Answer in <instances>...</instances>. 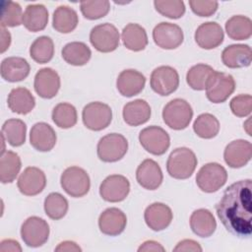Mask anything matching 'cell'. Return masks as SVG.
<instances>
[{
    "label": "cell",
    "instance_id": "6da1fadb",
    "mask_svg": "<svg viewBox=\"0 0 252 252\" xmlns=\"http://www.w3.org/2000/svg\"><path fill=\"white\" fill-rule=\"evenodd\" d=\"M252 181L239 180L223 192L216 211L223 226L231 234L247 238L252 232Z\"/></svg>",
    "mask_w": 252,
    "mask_h": 252
},
{
    "label": "cell",
    "instance_id": "7a4b0ae2",
    "mask_svg": "<svg viewBox=\"0 0 252 252\" xmlns=\"http://www.w3.org/2000/svg\"><path fill=\"white\" fill-rule=\"evenodd\" d=\"M198 160L195 153L185 147L174 149L166 162L168 174L175 179H187L196 169Z\"/></svg>",
    "mask_w": 252,
    "mask_h": 252
},
{
    "label": "cell",
    "instance_id": "3957f363",
    "mask_svg": "<svg viewBox=\"0 0 252 252\" xmlns=\"http://www.w3.org/2000/svg\"><path fill=\"white\" fill-rule=\"evenodd\" d=\"M193 117V110L189 102L182 98H174L162 109L163 122L173 130L187 128Z\"/></svg>",
    "mask_w": 252,
    "mask_h": 252
},
{
    "label": "cell",
    "instance_id": "277c9868",
    "mask_svg": "<svg viewBox=\"0 0 252 252\" xmlns=\"http://www.w3.org/2000/svg\"><path fill=\"white\" fill-rule=\"evenodd\" d=\"M60 184L63 190L74 198L84 197L91 188L89 174L79 166L67 167L61 174Z\"/></svg>",
    "mask_w": 252,
    "mask_h": 252
},
{
    "label": "cell",
    "instance_id": "5b68a950",
    "mask_svg": "<svg viewBox=\"0 0 252 252\" xmlns=\"http://www.w3.org/2000/svg\"><path fill=\"white\" fill-rule=\"evenodd\" d=\"M128 151L127 139L118 133H110L97 143L96 153L100 160L104 162H115L120 160Z\"/></svg>",
    "mask_w": 252,
    "mask_h": 252
},
{
    "label": "cell",
    "instance_id": "8992f818",
    "mask_svg": "<svg viewBox=\"0 0 252 252\" xmlns=\"http://www.w3.org/2000/svg\"><path fill=\"white\" fill-rule=\"evenodd\" d=\"M227 180L225 168L218 162H209L203 165L197 175L196 183L198 187L206 193H214L220 189Z\"/></svg>",
    "mask_w": 252,
    "mask_h": 252
},
{
    "label": "cell",
    "instance_id": "52a82bcc",
    "mask_svg": "<svg viewBox=\"0 0 252 252\" xmlns=\"http://www.w3.org/2000/svg\"><path fill=\"white\" fill-rule=\"evenodd\" d=\"M82 119L88 129L92 131H101L111 123L112 110L106 103L93 101L83 108Z\"/></svg>",
    "mask_w": 252,
    "mask_h": 252
},
{
    "label": "cell",
    "instance_id": "ba28073f",
    "mask_svg": "<svg viewBox=\"0 0 252 252\" xmlns=\"http://www.w3.org/2000/svg\"><path fill=\"white\" fill-rule=\"evenodd\" d=\"M207 98L213 103L224 102L235 90V81L230 74L215 71L206 87Z\"/></svg>",
    "mask_w": 252,
    "mask_h": 252
},
{
    "label": "cell",
    "instance_id": "9c48e42d",
    "mask_svg": "<svg viewBox=\"0 0 252 252\" xmlns=\"http://www.w3.org/2000/svg\"><path fill=\"white\" fill-rule=\"evenodd\" d=\"M49 225L39 217L28 218L21 226V237L29 247L36 248L43 245L49 237Z\"/></svg>",
    "mask_w": 252,
    "mask_h": 252
},
{
    "label": "cell",
    "instance_id": "30bf717a",
    "mask_svg": "<svg viewBox=\"0 0 252 252\" xmlns=\"http://www.w3.org/2000/svg\"><path fill=\"white\" fill-rule=\"evenodd\" d=\"M120 35L115 26L104 23L94 27L90 32L92 45L99 52L108 53L114 51L119 45Z\"/></svg>",
    "mask_w": 252,
    "mask_h": 252
},
{
    "label": "cell",
    "instance_id": "8fae6325",
    "mask_svg": "<svg viewBox=\"0 0 252 252\" xmlns=\"http://www.w3.org/2000/svg\"><path fill=\"white\" fill-rule=\"evenodd\" d=\"M139 141L142 147L152 155L161 156L170 146L168 133L159 126H149L140 131Z\"/></svg>",
    "mask_w": 252,
    "mask_h": 252
},
{
    "label": "cell",
    "instance_id": "7c38bea8",
    "mask_svg": "<svg viewBox=\"0 0 252 252\" xmlns=\"http://www.w3.org/2000/svg\"><path fill=\"white\" fill-rule=\"evenodd\" d=\"M150 85L158 94L162 96L169 95L179 86V75L173 67L159 66L152 72Z\"/></svg>",
    "mask_w": 252,
    "mask_h": 252
},
{
    "label": "cell",
    "instance_id": "4fadbf2b",
    "mask_svg": "<svg viewBox=\"0 0 252 252\" xmlns=\"http://www.w3.org/2000/svg\"><path fill=\"white\" fill-rule=\"evenodd\" d=\"M130 192L129 180L120 174L107 176L99 186L100 197L110 203L121 202L126 199Z\"/></svg>",
    "mask_w": 252,
    "mask_h": 252
},
{
    "label": "cell",
    "instance_id": "5bb4252c",
    "mask_svg": "<svg viewBox=\"0 0 252 252\" xmlns=\"http://www.w3.org/2000/svg\"><path fill=\"white\" fill-rule=\"evenodd\" d=\"M183 32L181 28L172 23L161 22L153 31L155 43L163 49H175L183 42Z\"/></svg>",
    "mask_w": 252,
    "mask_h": 252
},
{
    "label": "cell",
    "instance_id": "9a60e30c",
    "mask_svg": "<svg viewBox=\"0 0 252 252\" xmlns=\"http://www.w3.org/2000/svg\"><path fill=\"white\" fill-rule=\"evenodd\" d=\"M20 192L26 196H35L43 191L46 185L44 172L35 166L27 167L17 182Z\"/></svg>",
    "mask_w": 252,
    "mask_h": 252
},
{
    "label": "cell",
    "instance_id": "2e32d148",
    "mask_svg": "<svg viewBox=\"0 0 252 252\" xmlns=\"http://www.w3.org/2000/svg\"><path fill=\"white\" fill-rule=\"evenodd\" d=\"M252 156V145L249 141L238 139L230 142L224 149L223 158L225 163L232 168L246 165Z\"/></svg>",
    "mask_w": 252,
    "mask_h": 252
},
{
    "label": "cell",
    "instance_id": "e0dca14e",
    "mask_svg": "<svg viewBox=\"0 0 252 252\" xmlns=\"http://www.w3.org/2000/svg\"><path fill=\"white\" fill-rule=\"evenodd\" d=\"M35 93L42 98L54 97L60 89V77L51 68H42L34 76Z\"/></svg>",
    "mask_w": 252,
    "mask_h": 252
},
{
    "label": "cell",
    "instance_id": "ac0fdd59",
    "mask_svg": "<svg viewBox=\"0 0 252 252\" xmlns=\"http://www.w3.org/2000/svg\"><path fill=\"white\" fill-rule=\"evenodd\" d=\"M137 182L147 190H156L162 183L163 175L160 166L151 158L143 160L136 170Z\"/></svg>",
    "mask_w": 252,
    "mask_h": 252
},
{
    "label": "cell",
    "instance_id": "d6986e66",
    "mask_svg": "<svg viewBox=\"0 0 252 252\" xmlns=\"http://www.w3.org/2000/svg\"><path fill=\"white\" fill-rule=\"evenodd\" d=\"M127 224L126 215L118 208L104 210L98 218L99 230L109 236H116L122 233Z\"/></svg>",
    "mask_w": 252,
    "mask_h": 252
},
{
    "label": "cell",
    "instance_id": "ffe728a7",
    "mask_svg": "<svg viewBox=\"0 0 252 252\" xmlns=\"http://www.w3.org/2000/svg\"><path fill=\"white\" fill-rule=\"evenodd\" d=\"M194 37L201 48L213 49L222 43L224 33L218 23L206 22L197 28Z\"/></svg>",
    "mask_w": 252,
    "mask_h": 252
},
{
    "label": "cell",
    "instance_id": "44dd1931",
    "mask_svg": "<svg viewBox=\"0 0 252 252\" xmlns=\"http://www.w3.org/2000/svg\"><path fill=\"white\" fill-rule=\"evenodd\" d=\"M172 218L171 209L167 205L158 202L148 206L144 213L147 225L155 231H160L166 228L171 223Z\"/></svg>",
    "mask_w": 252,
    "mask_h": 252
},
{
    "label": "cell",
    "instance_id": "7402d4cb",
    "mask_svg": "<svg viewBox=\"0 0 252 252\" xmlns=\"http://www.w3.org/2000/svg\"><path fill=\"white\" fill-rule=\"evenodd\" d=\"M145 76L134 69H127L122 71L117 78L116 87L120 94L126 97H131L139 94L145 87Z\"/></svg>",
    "mask_w": 252,
    "mask_h": 252
},
{
    "label": "cell",
    "instance_id": "603a6c76",
    "mask_svg": "<svg viewBox=\"0 0 252 252\" xmlns=\"http://www.w3.org/2000/svg\"><path fill=\"white\" fill-rule=\"evenodd\" d=\"M54 129L45 122L35 123L30 132V143L36 151L49 152L56 144Z\"/></svg>",
    "mask_w": 252,
    "mask_h": 252
},
{
    "label": "cell",
    "instance_id": "cb8c5ba5",
    "mask_svg": "<svg viewBox=\"0 0 252 252\" xmlns=\"http://www.w3.org/2000/svg\"><path fill=\"white\" fill-rule=\"evenodd\" d=\"M252 51L248 44H230L221 52V61L228 68H243L251 64Z\"/></svg>",
    "mask_w": 252,
    "mask_h": 252
},
{
    "label": "cell",
    "instance_id": "d4e9b609",
    "mask_svg": "<svg viewBox=\"0 0 252 252\" xmlns=\"http://www.w3.org/2000/svg\"><path fill=\"white\" fill-rule=\"evenodd\" d=\"M31 71L29 62L23 57H7L1 62V77L11 83L25 80Z\"/></svg>",
    "mask_w": 252,
    "mask_h": 252
},
{
    "label": "cell",
    "instance_id": "484cf974",
    "mask_svg": "<svg viewBox=\"0 0 252 252\" xmlns=\"http://www.w3.org/2000/svg\"><path fill=\"white\" fill-rule=\"evenodd\" d=\"M152 111L150 104L141 98L127 102L123 107V119L130 126H139L149 121Z\"/></svg>",
    "mask_w": 252,
    "mask_h": 252
},
{
    "label": "cell",
    "instance_id": "4316f807",
    "mask_svg": "<svg viewBox=\"0 0 252 252\" xmlns=\"http://www.w3.org/2000/svg\"><path fill=\"white\" fill-rule=\"evenodd\" d=\"M48 23V11L42 4H30L23 14V25L32 32L44 30Z\"/></svg>",
    "mask_w": 252,
    "mask_h": 252
},
{
    "label": "cell",
    "instance_id": "83f0119b",
    "mask_svg": "<svg viewBox=\"0 0 252 252\" xmlns=\"http://www.w3.org/2000/svg\"><path fill=\"white\" fill-rule=\"evenodd\" d=\"M190 227L196 235L209 237L215 232L217 221L209 210L198 209L194 211L190 217Z\"/></svg>",
    "mask_w": 252,
    "mask_h": 252
},
{
    "label": "cell",
    "instance_id": "f1b7e54d",
    "mask_svg": "<svg viewBox=\"0 0 252 252\" xmlns=\"http://www.w3.org/2000/svg\"><path fill=\"white\" fill-rule=\"evenodd\" d=\"M7 103L11 111L25 115L33 109L35 105V99L28 89L19 87L13 89L10 92Z\"/></svg>",
    "mask_w": 252,
    "mask_h": 252
},
{
    "label": "cell",
    "instance_id": "f546056e",
    "mask_svg": "<svg viewBox=\"0 0 252 252\" xmlns=\"http://www.w3.org/2000/svg\"><path fill=\"white\" fill-rule=\"evenodd\" d=\"M121 38L124 46L132 51H141L148 45L146 30L139 24L130 23L123 28Z\"/></svg>",
    "mask_w": 252,
    "mask_h": 252
},
{
    "label": "cell",
    "instance_id": "4dcf8cb0",
    "mask_svg": "<svg viewBox=\"0 0 252 252\" xmlns=\"http://www.w3.org/2000/svg\"><path fill=\"white\" fill-rule=\"evenodd\" d=\"M79 23L77 12L66 5L58 6L52 17V27L61 33H69L73 32Z\"/></svg>",
    "mask_w": 252,
    "mask_h": 252
},
{
    "label": "cell",
    "instance_id": "1f68e13d",
    "mask_svg": "<svg viewBox=\"0 0 252 252\" xmlns=\"http://www.w3.org/2000/svg\"><path fill=\"white\" fill-rule=\"evenodd\" d=\"M62 58L70 65L83 66L87 64L92 56L90 47L81 41H72L67 43L61 51Z\"/></svg>",
    "mask_w": 252,
    "mask_h": 252
},
{
    "label": "cell",
    "instance_id": "d6a6232c",
    "mask_svg": "<svg viewBox=\"0 0 252 252\" xmlns=\"http://www.w3.org/2000/svg\"><path fill=\"white\" fill-rule=\"evenodd\" d=\"M225 32L231 39H248L252 34V21L246 16H232L225 23Z\"/></svg>",
    "mask_w": 252,
    "mask_h": 252
},
{
    "label": "cell",
    "instance_id": "836d02e7",
    "mask_svg": "<svg viewBox=\"0 0 252 252\" xmlns=\"http://www.w3.org/2000/svg\"><path fill=\"white\" fill-rule=\"evenodd\" d=\"M27 125L17 118H11L4 122L1 135L4 136L6 142L12 147H20L26 142Z\"/></svg>",
    "mask_w": 252,
    "mask_h": 252
},
{
    "label": "cell",
    "instance_id": "e575fe53",
    "mask_svg": "<svg viewBox=\"0 0 252 252\" xmlns=\"http://www.w3.org/2000/svg\"><path fill=\"white\" fill-rule=\"evenodd\" d=\"M22 167V161L19 155L12 151H6L1 154L0 158V180L2 183L13 182L19 174Z\"/></svg>",
    "mask_w": 252,
    "mask_h": 252
},
{
    "label": "cell",
    "instance_id": "d590c367",
    "mask_svg": "<svg viewBox=\"0 0 252 252\" xmlns=\"http://www.w3.org/2000/svg\"><path fill=\"white\" fill-rule=\"evenodd\" d=\"M215 70L207 64L199 63L192 66L186 74V82L189 87L195 91H203L206 89Z\"/></svg>",
    "mask_w": 252,
    "mask_h": 252
},
{
    "label": "cell",
    "instance_id": "8d00e7d4",
    "mask_svg": "<svg viewBox=\"0 0 252 252\" xmlns=\"http://www.w3.org/2000/svg\"><path fill=\"white\" fill-rule=\"evenodd\" d=\"M30 55L36 63L44 64L49 62L54 55L53 40L46 35L37 37L30 47Z\"/></svg>",
    "mask_w": 252,
    "mask_h": 252
},
{
    "label": "cell",
    "instance_id": "74e56055",
    "mask_svg": "<svg viewBox=\"0 0 252 252\" xmlns=\"http://www.w3.org/2000/svg\"><path fill=\"white\" fill-rule=\"evenodd\" d=\"M51 117L53 122L59 128L68 129L76 125L78 120L75 106L68 102H60L52 110Z\"/></svg>",
    "mask_w": 252,
    "mask_h": 252
},
{
    "label": "cell",
    "instance_id": "f35d334b",
    "mask_svg": "<svg viewBox=\"0 0 252 252\" xmlns=\"http://www.w3.org/2000/svg\"><path fill=\"white\" fill-rule=\"evenodd\" d=\"M193 130L200 138L212 139L219 134L220 122L215 115L211 113H202L195 119Z\"/></svg>",
    "mask_w": 252,
    "mask_h": 252
},
{
    "label": "cell",
    "instance_id": "ab89813d",
    "mask_svg": "<svg viewBox=\"0 0 252 252\" xmlns=\"http://www.w3.org/2000/svg\"><path fill=\"white\" fill-rule=\"evenodd\" d=\"M67 199L57 192H52L47 195L44 200V211L48 218L54 220H61L65 217L68 211Z\"/></svg>",
    "mask_w": 252,
    "mask_h": 252
},
{
    "label": "cell",
    "instance_id": "60d3db41",
    "mask_svg": "<svg viewBox=\"0 0 252 252\" xmlns=\"http://www.w3.org/2000/svg\"><path fill=\"white\" fill-rule=\"evenodd\" d=\"M23 24V12L19 3L4 1L2 3L1 27H18Z\"/></svg>",
    "mask_w": 252,
    "mask_h": 252
},
{
    "label": "cell",
    "instance_id": "b9f144b4",
    "mask_svg": "<svg viewBox=\"0 0 252 252\" xmlns=\"http://www.w3.org/2000/svg\"><path fill=\"white\" fill-rule=\"evenodd\" d=\"M80 9L83 16L88 20H97L106 16L110 9V3L107 0L82 1Z\"/></svg>",
    "mask_w": 252,
    "mask_h": 252
},
{
    "label": "cell",
    "instance_id": "7bdbcfd3",
    "mask_svg": "<svg viewBox=\"0 0 252 252\" xmlns=\"http://www.w3.org/2000/svg\"><path fill=\"white\" fill-rule=\"evenodd\" d=\"M156 10L162 16L169 19H179L185 13V5L180 0H156Z\"/></svg>",
    "mask_w": 252,
    "mask_h": 252
},
{
    "label": "cell",
    "instance_id": "ee69618b",
    "mask_svg": "<svg viewBox=\"0 0 252 252\" xmlns=\"http://www.w3.org/2000/svg\"><path fill=\"white\" fill-rule=\"evenodd\" d=\"M231 112L237 117L250 115L252 110V96L250 94H238L234 96L229 103Z\"/></svg>",
    "mask_w": 252,
    "mask_h": 252
},
{
    "label": "cell",
    "instance_id": "f6af8a7d",
    "mask_svg": "<svg viewBox=\"0 0 252 252\" xmlns=\"http://www.w3.org/2000/svg\"><path fill=\"white\" fill-rule=\"evenodd\" d=\"M189 5L192 12L200 17H210L214 15L219 7L217 1L210 0H190Z\"/></svg>",
    "mask_w": 252,
    "mask_h": 252
},
{
    "label": "cell",
    "instance_id": "bcb514c9",
    "mask_svg": "<svg viewBox=\"0 0 252 252\" xmlns=\"http://www.w3.org/2000/svg\"><path fill=\"white\" fill-rule=\"evenodd\" d=\"M173 251H202V247L195 240L184 239L177 243Z\"/></svg>",
    "mask_w": 252,
    "mask_h": 252
},
{
    "label": "cell",
    "instance_id": "7dc6e473",
    "mask_svg": "<svg viewBox=\"0 0 252 252\" xmlns=\"http://www.w3.org/2000/svg\"><path fill=\"white\" fill-rule=\"evenodd\" d=\"M7 251H12V252H21L22 247L20 246L19 242L13 239H4L0 243V252H7Z\"/></svg>",
    "mask_w": 252,
    "mask_h": 252
},
{
    "label": "cell",
    "instance_id": "c3c4849f",
    "mask_svg": "<svg viewBox=\"0 0 252 252\" xmlns=\"http://www.w3.org/2000/svg\"><path fill=\"white\" fill-rule=\"evenodd\" d=\"M165 249L157 241L154 240H147L141 244L138 248V251H164Z\"/></svg>",
    "mask_w": 252,
    "mask_h": 252
},
{
    "label": "cell",
    "instance_id": "681fc988",
    "mask_svg": "<svg viewBox=\"0 0 252 252\" xmlns=\"http://www.w3.org/2000/svg\"><path fill=\"white\" fill-rule=\"evenodd\" d=\"M55 251H82L79 245L73 241H63L58 244V246L55 248Z\"/></svg>",
    "mask_w": 252,
    "mask_h": 252
},
{
    "label": "cell",
    "instance_id": "f907efd6",
    "mask_svg": "<svg viewBox=\"0 0 252 252\" xmlns=\"http://www.w3.org/2000/svg\"><path fill=\"white\" fill-rule=\"evenodd\" d=\"M11 43V34L5 30V28L1 27V53H4L10 46Z\"/></svg>",
    "mask_w": 252,
    "mask_h": 252
}]
</instances>
